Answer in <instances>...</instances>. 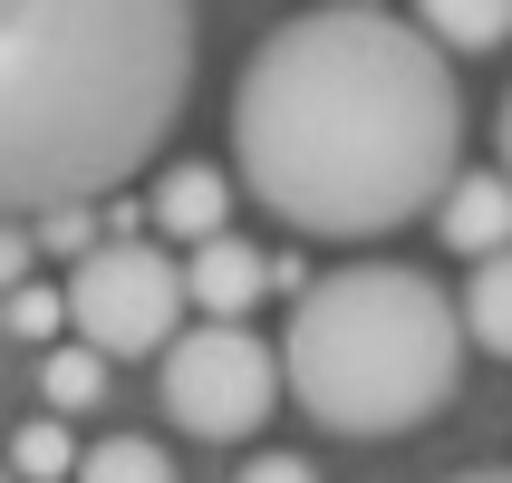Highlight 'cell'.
Here are the masks:
<instances>
[{
  "mask_svg": "<svg viewBox=\"0 0 512 483\" xmlns=\"http://www.w3.org/2000/svg\"><path fill=\"white\" fill-rule=\"evenodd\" d=\"M0 483H10V474H0Z\"/></svg>",
  "mask_w": 512,
  "mask_h": 483,
  "instance_id": "obj_20",
  "label": "cell"
},
{
  "mask_svg": "<svg viewBox=\"0 0 512 483\" xmlns=\"http://www.w3.org/2000/svg\"><path fill=\"white\" fill-rule=\"evenodd\" d=\"M455 329H464V348L512 358V252L474 261V281H464V300H455Z\"/></svg>",
  "mask_w": 512,
  "mask_h": 483,
  "instance_id": "obj_10",
  "label": "cell"
},
{
  "mask_svg": "<svg viewBox=\"0 0 512 483\" xmlns=\"http://www.w3.org/2000/svg\"><path fill=\"white\" fill-rule=\"evenodd\" d=\"M39 242H49V252H97V242H87V203H58V213H39Z\"/></svg>",
  "mask_w": 512,
  "mask_h": 483,
  "instance_id": "obj_15",
  "label": "cell"
},
{
  "mask_svg": "<svg viewBox=\"0 0 512 483\" xmlns=\"http://www.w3.org/2000/svg\"><path fill=\"white\" fill-rule=\"evenodd\" d=\"M68 329H78L87 358H165L184 339V281H174L165 242H97V252L68 271Z\"/></svg>",
  "mask_w": 512,
  "mask_h": 483,
  "instance_id": "obj_4",
  "label": "cell"
},
{
  "mask_svg": "<svg viewBox=\"0 0 512 483\" xmlns=\"http://www.w3.org/2000/svg\"><path fill=\"white\" fill-rule=\"evenodd\" d=\"M232 483H319V474H310V455H252Z\"/></svg>",
  "mask_w": 512,
  "mask_h": 483,
  "instance_id": "obj_16",
  "label": "cell"
},
{
  "mask_svg": "<svg viewBox=\"0 0 512 483\" xmlns=\"http://www.w3.org/2000/svg\"><path fill=\"white\" fill-rule=\"evenodd\" d=\"M58 319H68V310H58V290H10V329H20V339H49V329H58Z\"/></svg>",
  "mask_w": 512,
  "mask_h": 483,
  "instance_id": "obj_14",
  "label": "cell"
},
{
  "mask_svg": "<svg viewBox=\"0 0 512 483\" xmlns=\"http://www.w3.org/2000/svg\"><path fill=\"white\" fill-rule=\"evenodd\" d=\"M68 464H78V435L58 426V416H39V426L10 435V464H0V474L10 483H68Z\"/></svg>",
  "mask_w": 512,
  "mask_h": 483,
  "instance_id": "obj_12",
  "label": "cell"
},
{
  "mask_svg": "<svg viewBox=\"0 0 512 483\" xmlns=\"http://www.w3.org/2000/svg\"><path fill=\"white\" fill-rule=\"evenodd\" d=\"M493 145H503V165H493V174L512 184V87H503V116H493Z\"/></svg>",
  "mask_w": 512,
  "mask_h": 483,
  "instance_id": "obj_18",
  "label": "cell"
},
{
  "mask_svg": "<svg viewBox=\"0 0 512 483\" xmlns=\"http://www.w3.org/2000/svg\"><path fill=\"white\" fill-rule=\"evenodd\" d=\"M145 223L165 232V242H184V252H203V242H223L232 232V184H223V165H165L155 174V194H145Z\"/></svg>",
  "mask_w": 512,
  "mask_h": 483,
  "instance_id": "obj_7",
  "label": "cell"
},
{
  "mask_svg": "<svg viewBox=\"0 0 512 483\" xmlns=\"http://www.w3.org/2000/svg\"><path fill=\"white\" fill-rule=\"evenodd\" d=\"M455 483H512V474H455Z\"/></svg>",
  "mask_w": 512,
  "mask_h": 483,
  "instance_id": "obj_19",
  "label": "cell"
},
{
  "mask_svg": "<svg viewBox=\"0 0 512 483\" xmlns=\"http://www.w3.org/2000/svg\"><path fill=\"white\" fill-rule=\"evenodd\" d=\"M78 483H174V455L155 435H107V445H78Z\"/></svg>",
  "mask_w": 512,
  "mask_h": 483,
  "instance_id": "obj_11",
  "label": "cell"
},
{
  "mask_svg": "<svg viewBox=\"0 0 512 483\" xmlns=\"http://www.w3.org/2000/svg\"><path fill=\"white\" fill-rule=\"evenodd\" d=\"M416 20V39H426L445 68L455 58H484V49H512V10L503 0H435V10H406Z\"/></svg>",
  "mask_w": 512,
  "mask_h": 483,
  "instance_id": "obj_9",
  "label": "cell"
},
{
  "mask_svg": "<svg viewBox=\"0 0 512 483\" xmlns=\"http://www.w3.org/2000/svg\"><path fill=\"white\" fill-rule=\"evenodd\" d=\"M435 232H445L455 252H474V261L512 252V184L503 174H455V184L435 194Z\"/></svg>",
  "mask_w": 512,
  "mask_h": 483,
  "instance_id": "obj_8",
  "label": "cell"
},
{
  "mask_svg": "<svg viewBox=\"0 0 512 483\" xmlns=\"http://www.w3.org/2000/svg\"><path fill=\"white\" fill-rule=\"evenodd\" d=\"M174 281H184V310H203V329H242V310L271 290V261L242 232H223V242H203V252L174 261Z\"/></svg>",
  "mask_w": 512,
  "mask_h": 483,
  "instance_id": "obj_6",
  "label": "cell"
},
{
  "mask_svg": "<svg viewBox=\"0 0 512 483\" xmlns=\"http://www.w3.org/2000/svg\"><path fill=\"white\" fill-rule=\"evenodd\" d=\"M20 271H29V232H0V300L20 290Z\"/></svg>",
  "mask_w": 512,
  "mask_h": 483,
  "instance_id": "obj_17",
  "label": "cell"
},
{
  "mask_svg": "<svg viewBox=\"0 0 512 483\" xmlns=\"http://www.w3.org/2000/svg\"><path fill=\"white\" fill-rule=\"evenodd\" d=\"M203 20L174 0H0V213L116 194L174 136Z\"/></svg>",
  "mask_w": 512,
  "mask_h": 483,
  "instance_id": "obj_2",
  "label": "cell"
},
{
  "mask_svg": "<svg viewBox=\"0 0 512 483\" xmlns=\"http://www.w3.org/2000/svg\"><path fill=\"white\" fill-rule=\"evenodd\" d=\"M165 416L203 445H242V435L271 426V406H281V358L271 339L252 329H184L165 348Z\"/></svg>",
  "mask_w": 512,
  "mask_h": 483,
  "instance_id": "obj_5",
  "label": "cell"
},
{
  "mask_svg": "<svg viewBox=\"0 0 512 483\" xmlns=\"http://www.w3.org/2000/svg\"><path fill=\"white\" fill-rule=\"evenodd\" d=\"M464 174V78L406 10H300L232 78V184L310 242L426 223Z\"/></svg>",
  "mask_w": 512,
  "mask_h": 483,
  "instance_id": "obj_1",
  "label": "cell"
},
{
  "mask_svg": "<svg viewBox=\"0 0 512 483\" xmlns=\"http://www.w3.org/2000/svg\"><path fill=\"white\" fill-rule=\"evenodd\" d=\"M271 358H281V397H300V416L329 435H416L464 387L455 300L406 261L319 271L290 300V339Z\"/></svg>",
  "mask_w": 512,
  "mask_h": 483,
  "instance_id": "obj_3",
  "label": "cell"
},
{
  "mask_svg": "<svg viewBox=\"0 0 512 483\" xmlns=\"http://www.w3.org/2000/svg\"><path fill=\"white\" fill-rule=\"evenodd\" d=\"M39 387H49L58 426H68V416H87V406L107 397V358H87V348H49V358H39Z\"/></svg>",
  "mask_w": 512,
  "mask_h": 483,
  "instance_id": "obj_13",
  "label": "cell"
}]
</instances>
